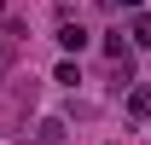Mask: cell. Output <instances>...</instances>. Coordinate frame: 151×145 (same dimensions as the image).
<instances>
[{"mask_svg": "<svg viewBox=\"0 0 151 145\" xmlns=\"http://www.w3.org/2000/svg\"><path fill=\"white\" fill-rule=\"evenodd\" d=\"M58 47H64V52H81V47H87V29H81V23H58Z\"/></svg>", "mask_w": 151, "mask_h": 145, "instance_id": "6da1fadb", "label": "cell"}, {"mask_svg": "<svg viewBox=\"0 0 151 145\" xmlns=\"http://www.w3.org/2000/svg\"><path fill=\"white\" fill-rule=\"evenodd\" d=\"M128 35H134V47H151V18H145V12H134Z\"/></svg>", "mask_w": 151, "mask_h": 145, "instance_id": "7a4b0ae2", "label": "cell"}, {"mask_svg": "<svg viewBox=\"0 0 151 145\" xmlns=\"http://www.w3.org/2000/svg\"><path fill=\"white\" fill-rule=\"evenodd\" d=\"M128 110L134 116H151V87H128Z\"/></svg>", "mask_w": 151, "mask_h": 145, "instance_id": "3957f363", "label": "cell"}, {"mask_svg": "<svg viewBox=\"0 0 151 145\" xmlns=\"http://www.w3.org/2000/svg\"><path fill=\"white\" fill-rule=\"evenodd\" d=\"M58 139H64V122L47 116V122H41V145H58Z\"/></svg>", "mask_w": 151, "mask_h": 145, "instance_id": "277c9868", "label": "cell"}, {"mask_svg": "<svg viewBox=\"0 0 151 145\" xmlns=\"http://www.w3.org/2000/svg\"><path fill=\"white\" fill-rule=\"evenodd\" d=\"M0 75H6V58H0Z\"/></svg>", "mask_w": 151, "mask_h": 145, "instance_id": "5b68a950", "label": "cell"}]
</instances>
